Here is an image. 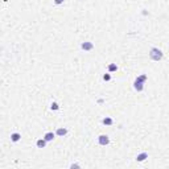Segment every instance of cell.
<instances>
[{"instance_id": "cell-1", "label": "cell", "mask_w": 169, "mask_h": 169, "mask_svg": "<svg viewBox=\"0 0 169 169\" xmlns=\"http://www.w3.org/2000/svg\"><path fill=\"white\" fill-rule=\"evenodd\" d=\"M147 75L145 74H143V75H140V77H138L136 78V81H135V83H133V87H135V90H136V91H143V88H144V82L147 81Z\"/></svg>"}, {"instance_id": "cell-2", "label": "cell", "mask_w": 169, "mask_h": 169, "mask_svg": "<svg viewBox=\"0 0 169 169\" xmlns=\"http://www.w3.org/2000/svg\"><path fill=\"white\" fill-rule=\"evenodd\" d=\"M149 57H151L153 61H160V60H163L164 54H163V52H161L160 49L152 48V49H151V53H149Z\"/></svg>"}, {"instance_id": "cell-3", "label": "cell", "mask_w": 169, "mask_h": 169, "mask_svg": "<svg viewBox=\"0 0 169 169\" xmlns=\"http://www.w3.org/2000/svg\"><path fill=\"white\" fill-rule=\"evenodd\" d=\"M98 143L100 145H108L110 144V138L107 136V135H100V136L98 138Z\"/></svg>"}, {"instance_id": "cell-4", "label": "cell", "mask_w": 169, "mask_h": 169, "mask_svg": "<svg viewBox=\"0 0 169 169\" xmlns=\"http://www.w3.org/2000/svg\"><path fill=\"white\" fill-rule=\"evenodd\" d=\"M81 48H82L83 50H91V49L94 48V45H93V42H90V41H86V42H82Z\"/></svg>"}, {"instance_id": "cell-5", "label": "cell", "mask_w": 169, "mask_h": 169, "mask_svg": "<svg viewBox=\"0 0 169 169\" xmlns=\"http://www.w3.org/2000/svg\"><path fill=\"white\" fill-rule=\"evenodd\" d=\"M55 138V133L54 132H46L45 133V136H44V139H45V141H53V139Z\"/></svg>"}, {"instance_id": "cell-6", "label": "cell", "mask_w": 169, "mask_h": 169, "mask_svg": "<svg viewBox=\"0 0 169 169\" xmlns=\"http://www.w3.org/2000/svg\"><path fill=\"white\" fill-rule=\"evenodd\" d=\"M36 145H37V148H45L46 147V141H45V139H38L36 141Z\"/></svg>"}, {"instance_id": "cell-7", "label": "cell", "mask_w": 169, "mask_h": 169, "mask_svg": "<svg viewBox=\"0 0 169 169\" xmlns=\"http://www.w3.org/2000/svg\"><path fill=\"white\" fill-rule=\"evenodd\" d=\"M145 159H148V153H147V152H143V153L138 155V157H136L138 161H144Z\"/></svg>"}, {"instance_id": "cell-8", "label": "cell", "mask_w": 169, "mask_h": 169, "mask_svg": "<svg viewBox=\"0 0 169 169\" xmlns=\"http://www.w3.org/2000/svg\"><path fill=\"white\" fill-rule=\"evenodd\" d=\"M66 133H67L66 128H57V131H55V135H57V136H65Z\"/></svg>"}, {"instance_id": "cell-9", "label": "cell", "mask_w": 169, "mask_h": 169, "mask_svg": "<svg viewBox=\"0 0 169 169\" xmlns=\"http://www.w3.org/2000/svg\"><path fill=\"white\" fill-rule=\"evenodd\" d=\"M20 139H21V135H20V133H17V132H15V133H12V135H11V140H12L13 143L19 141Z\"/></svg>"}, {"instance_id": "cell-10", "label": "cell", "mask_w": 169, "mask_h": 169, "mask_svg": "<svg viewBox=\"0 0 169 169\" xmlns=\"http://www.w3.org/2000/svg\"><path fill=\"white\" fill-rule=\"evenodd\" d=\"M102 123H103V124H104V126H111V124H112V123H114V122H112V119H111V118H108V116H106V118H103V120H102Z\"/></svg>"}, {"instance_id": "cell-11", "label": "cell", "mask_w": 169, "mask_h": 169, "mask_svg": "<svg viewBox=\"0 0 169 169\" xmlns=\"http://www.w3.org/2000/svg\"><path fill=\"white\" fill-rule=\"evenodd\" d=\"M118 70V66L115 65V63H111V65H108V71L110 73H112V71H116Z\"/></svg>"}, {"instance_id": "cell-12", "label": "cell", "mask_w": 169, "mask_h": 169, "mask_svg": "<svg viewBox=\"0 0 169 169\" xmlns=\"http://www.w3.org/2000/svg\"><path fill=\"white\" fill-rule=\"evenodd\" d=\"M58 108H60V106H58V103H55V102H54V103H52V110H54V111H57Z\"/></svg>"}, {"instance_id": "cell-13", "label": "cell", "mask_w": 169, "mask_h": 169, "mask_svg": "<svg viewBox=\"0 0 169 169\" xmlns=\"http://www.w3.org/2000/svg\"><path fill=\"white\" fill-rule=\"evenodd\" d=\"M111 79V75L110 74H104L103 75V81H110Z\"/></svg>"}, {"instance_id": "cell-14", "label": "cell", "mask_w": 169, "mask_h": 169, "mask_svg": "<svg viewBox=\"0 0 169 169\" xmlns=\"http://www.w3.org/2000/svg\"><path fill=\"white\" fill-rule=\"evenodd\" d=\"M63 2H65V0H54V3H55V4H57V5H60V4H62Z\"/></svg>"}, {"instance_id": "cell-15", "label": "cell", "mask_w": 169, "mask_h": 169, "mask_svg": "<svg viewBox=\"0 0 169 169\" xmlns=\"http://www.w3.org/2000/svg\"><path fill=\"white\" fill-rule=\"evenodd\" d=\"M71 168H79V165H78V164H71Z\"/></svg>"}, {"instance_id": "cell-16", "label": "cell", "mask_w": 169, "mask_h": 169, "mask_svg": "<svg viewBox=\"0 0 169 169\" xmlns=\"http://www.w3.org/2000/svg\"><path fill=\"white\" fill-rule=\"evenodd\" d=\"M4 2H8V0H4Z\"/></svg>"}]
</instances>
